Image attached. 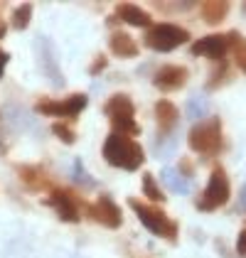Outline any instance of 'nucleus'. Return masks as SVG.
<instances>
[{
    "label": "nucleus",
    "mask_w": 246,
    "mask_h": 258,
    "mask_svg": "<svg viewBox=\"0 0 246 258\" xmlns=\"http://www.w3.org/2000/svg\"><path fill=\"white\" fill-rule=\"evenodd\" d=\"M101 155L111 167H121L128 172H136L145 162V153L141 143L131 136H123V133H111L103 140Z\"/></svg>",
    "instance_id": "nucleus-1"
},
{
    "label": "nucleus",
    "mask_w": 246,
    "mask_h": 258,
    "mask_svg": "<svg viewBox=\"0 0 246 258\" xmlns=\"http://www.w3.org/2000/svg\"><path fill=\"white\" fill-rule=\"evenodd\" d=\"M128 207L136 212V217L141 219V224H143L150 234L165 238V241H170V243L177 241V234H180L177 221H172L158 204H145L143 199L128 197Z\"/></svg>",
    "instance_id": "nucleus-2"
},
{
    "label": "nucleus",
    "mask_w": 246,
    "mask_h": 258,
    "mask_svg": "<svg viewBox=\"0 0 246 258\" xmlns=\"http://www.w3.org/2000/svg\"><path fill=\"white\" fill-rule=\"evenodd\" d=\"M187 145L190 150L200 153V155H214L224 148V136H222V118L219 116H209L200 120L190 128L187 133Z\"/></svg>",
    "instance_id": "nucleus-3"
},
{
    "label": "nucleus",
    "mask_w": 246,
    "mask_h": 258,
    "mask_svg": "<svg viewBox=\"0 0 246 258\" xmlns=\"http://www.w3.org/2000/svg\"><path fill=\"white\" fill-rule=\"evenodd\" d=\"M103 113L108 116L113 133L123 136H141V125L136 123V106L128 94H113L111 99L103 103Z\"/></svg>",
    "instance_id": "nucleus-4"
},
{
    "label": "nucleus",
    "mask_w": 246,
    "mask_h": 258,
    "mask_svg": "<svg viewBox=\"0 0 246 258\" xmlns=\"http://www.w3.org/2000/svg\"><path fill=\"white\" fill-rule=\"evenodd\" d=\"M231 197V184L226 177V170L222 165H217L209 175V182L202 189V195L197 197V209L200 212H217L219 207H224Z\"/></svg>",
    "instance_id": "nucleus-5"
},
{
    "label": "nucleus",
    "mask_w": 246,
    "mask_h": 258,
    "mask_svg": "<svg viewBox=\"0 0 246 258\" xmlns=\"http://www.w3.org/2000/svg\"><path fill=\"white\" fill-rule=\"evenodd\" d=\"M187 42H190V32L172 22H158L145 32V44L155 52H172L175 47L187 44Z\"/></svg>",
    "instance_id": "nucleus-6"
},
{
    "label": "nucleus",
    "mask_w": 246,
    "mask_h": 258,
    "mask_svg": "<svg viewBox=\"0 0 246 258\" xmlns=\"http://www.w3.org/2000/svg\"><path fill=\"white\" fill-rule=\"evenodd\" d=\"M86 94H72L69 99L54 101V99H40L35 103V111L42 116H57V118H79L84 108H86Z\"/></svg>",
    "instance_id": "nucleus-7"
},
{
    "label": "nucleus",
    "mask_w": 246,
    "mask_h": 258,
    "mask_svg": "<svg viewBox=\"0 0 246 258\" xmlns=\"http://www.w3.org/2000/svg\"><path fill=\"white\" fill-rule=\"evenodd\" d=\"M47 204L57 212V217L61 221H67V224H79L82 221V214H79V209H86L89 204L82 202V199H77L69 189H52V195L47 197Z\"/></svg>",
    "instance_id": "nucleus-8"
},
{
    "label": "nucleus",
    "mask_w": 246,
    "mask_h": 258,
    "mask_svg": "<svg viewBox=\"0 0 246 258\" xmlns=\"http://www.w3.org/2000/svg\"><path fill=\"white\" fill-rule=\"evenodd\" d=\"M86 212L91 214L94 221H99L101 226L106 229H118L123 224V217H121V207L113 202L111 195H99L94 204L86 207Z\"/></svg>",
    "instance_id": "nucleus-9"
},
{
    "label": "nucleus",
    "mask_w": 246,
    "mask_h": 258,
    "mask_svg": "<svg viewBox=\"0 0 246 258\" xmlns=\"http://www.w3.org/2000/svg\"><path fill=\"white\" fill-rule=\"evenodd\" d=\"M190 52L195 57H209L214 61H224V54L231 52L229 35H207V37H200L197 42L190 44Z\"/></svg>",
    "instance_id": "nucleus-10"
},
{
    "label": "nucleus",
    "mask_w": 246,
    "mask_h": 258,
    "mask_svg": "<svg viewBox=\"0 0 246 258\" xmlns=\"http://www.w3.org/2000/svg\"><path fill=\"white\" fill-rule=\"evenodd\" d=\"M187 79H190L187 67H182V64H165V67H160L155 72L153 84L160 91H177V89H182L184 84H187Z\"/></svg>",
    "instance_id": "nucleus-11"
},
{
    "label": "nucleus",
    "mask_w": 246,
    "mask_h": 258,
    "mask_svg": "<svg viewBox=\"0 0 246 258\" xmlns=\"http://www.w3.org/2000/svg\"><path fill=\"white\" fill-rule=\"evenodd\" d=\"M40 67H42V72L49 77V81H52L54 86H64L61 69L57 67V52H54V44L47 40V37H40Z\"/></svg>",
    "instance_id": "nucleus-12"
},
{
    "label": "nucleus",
    "mask_w": 246,
    "mask_h": 258,
    "mask_svg": "<svg viewBox=\"0 0 246 258\" xmlns=\"http://www.w3.org/2000/svg\"><path fill=\"white\" fill-rule=\"evenodd\" d=\"M18 177H20V182L30 192H44V189L52 187L49 175L42 167H37V165H20L18 167Z\"/></svg>",
    "instance_id": "nucleus-13"
},
{
    "label": "nucleus",
    "mask_w": 246,
    "mask_h": 258,
    "mask_svg": "<svg viewBox=\"0 0 246 258\" xmlns=\"http://www.w3.org/2000/svg\"><path fill=\"white\" fill-rule=\"evenodd\" d=\"M116 18L126 25H133V27H153V18L145 13L143 8H138V5H133V3H121V5H116Z\"/></svg>",
    "instance_id": "nucleus-14"
},
{
    "label": "nucleus",
    "mask_w": 246,
    "mask_h": 258,
    "mask_svg": "<svg viewBox=\"0 0 246 258\" xmlns=\"http://www.w3.org/2000/svg\"><path fill=\"white\" fill-rule=\"evenodd\" d=\"M155 120H158V128L160 133H172L177 120H180V113H177V106L172 101L160 99L155 103Z\"/></svg>",
    "instance_id": "nucleus-15"
},
{
    "label": "nucleus",
    "mask_w": 246,
    "mask_h": 258,
    "mask_svg": "<svg viewBox=\"0 0 246 258\" xmlns=\"http://www.w3.org/2000/svg\"><path fill=\"white\" fill-rule=\"evenodd\" d=\"M108 49L121 57V59H131V57H138V42L133 40L128 32H113L108 37Z\"/></svg>",
    "instance_id": "nucleus-16"
},
{
    "label": "nucleus",
    "mask_w": 246,
    "mask_h": 258,
    "mask_svg": "<svg viewBox=\"0 0 246 258\" xmlns=\"http://www.w3.org/2000/svg\"><path fill=\"white\" fill-rule=\"evenodd\" d=\"M229 10H231V5L226 3V0H205L202 5H200V15H202V20L207 25H219V22L226 20V15H229Z\"/></svg>",
    "instance_id": "nucleus-17"
},
{
    "label": "nucleus",
    "mask_w": 246,
    "mask_h": 258,
    "mask_svg": "<svg viewBox=\"0 0 246 258\" xmlns=\"http://www.w3.org/2000/svg\"><path fill=\"white\" fill-rule=\"evenodd\" d=\"M184 113H187V118H195L197 123L205 120V116H209V99H207L205 94L190 96L187 103H184Z\"/></svg>",
    "instance_id": "nucleus-18"
},
{
    "label": "nucleus",
    "mask_w": 246,
    "mask_h": 258,
    "mask_svg": "<svg viewBox=\"0 0 246 258\" xmlns=\"http://www.w3.org/2000/svg\"><path fill=\"white\" fill-rule=\"evenodd\" d=\"M226 35H229V44H231V59L236 64V69H241L246 74V40L241 37V32H236V30H231Z\"/></svg>",
    "instance_id": "nucleus-19"
},
{
    "label": "nucleus",
    "mask_w": 246,
    "mask_h": 258,
    "mask_svg": "<svg viewBox=\"0 0 246 258\" xmlns=\"http://www.w3.org/2000/svg\"><path fill=\"white\" fill-rule=\"evenodd\" d=\"M160 179L165 182V187L170 192H175V195H190V179H184L180 172L165 167L163 172H160Z\"/></svg>",
    "instance_id": "nucleus-20"
},
{
    "label": "nucleus",
    "mask_w": 246,
    "mask_h": 258,
    "mask_svg": "<svg viewBox=\"0 0 246 258\" xmlns=\"http://www.w3.org/2000/svg\"><path fill=\"white\" fill-rule=\"evenodd\" d=\"M153 148H155V158L167 160L170 155H175V150H177V136L160 133V136L155 138V143H153Z\"/></svg>",
    "instance_id": "nucleus-21"
},
{
    "label": "nucleus",
    "mask_w": 246,
    "mask_h": 258,
    "mask_svg": "<svg viewBox=\"0 0 246 258\" xmlns=\"http://www.w3.org/2000/svg\"><path fill=\"white\" fill-rule=\"evenodd\" d=\"M32 13H35V5L32 3H22L13 10V27L20 32V30H27L30 27V20H32Z\"/></svg>",
    "instance_id": "nucleus-22"
},
{
    "label": "nucleus",
    "mask_w": 246,
    "mask_h": 258,
    "mask_svg": "<svg viewBox=\"0 0 246 258\" xmlns=\"http://www.w3.org/2000/svg\"><path fill=\"white\" fill-rule=\"evenodd\" d=\"M72 179H74V184H79V189H94V187H96V179L89 177V172H86V167H84V162L79 158L74 160Z\"/></svg>",
    "instance_id": "nucleus-23"
},
{
    "label": "nucleus",
    "mask_w": 246,
    "mask_h": 258,
    "mask_svg": "<svg viewBox=\"0 0 246 258\" xmlns=\"http://www.w3.org/2000/svg\"><path fill=\"white\" fill-rule=\"evenodd\" d=\"M229 79H231V69H229V64H226V61H219V64H217V69L212 72L209 81H207V89H209V91L222 89L224 84H229Z\"/></svg>",
    "instance_id": "nucleus-24"
},
{
    "label": "nucleus",
    "mask_w": 246,
    "mask_h": 258,
    "mask_svg": "<svg viewBox=\"0 0 246 258\" xmlns=\"http://www.w3.org/2000/svg\"><path fill=\"white\" fill-rule=\"evenodd\" d=\"M143 195L153 204H160V202H165V195L163 189L158 187V182H155V175H150V172H145L143 175Z\"/></svg>",
    "instance_id": "nucleus-25"
},
{
    "label": "nucleus",
    "mask_w": 246,
    "mask_h": 258,
    "mask_svg": "<svg viewBox=\"0 0 246 258\" xmlns=\"http://www.w3.org/2000/svg\"><path fill=\"white\" fill-rule=\"evenodd\" d=\"M52 133H54V136H57L64 145H74V143H77L74 131H72L69 125H64V123H54V125H52Z\"/></svg>",
    "instance_id": "nucleus-26"
},
{
    "label": "nucleus",
    "mask_w": 246,
    "mask_h": 258,
    "mask_svg": "<svg viewBox=\"0 0 246 258\" xmlns=\"http://www.w3.org/2000/svg\"><path fill=\"white\" fill-rule=\"evenodd\" d=\"M177 172H180L184 179L195 177V165H192V158H180L177 160Z\"/></svg>",
    "instance_id": "nucleus-27"
},
{
    "label": "nucleus",
    "mask_w": 246,
    "mask_h": 258,
    "mask_svg": "<svg viewBox=\"0 0 246 258\" xmlns=\"http://www.w3.org/2000/svg\"><path fill=\"white\" fill-rule=\"evenodd\" d=\"M155 8L158 10H190L195 5L192 3H155Z\"/></svg>",
    "instance_id": "nucleus-28"
},
{
    "label": "nucleus",
    "mask_w": 246,
    "mask_h": 258,
    "mask_svg": "<svg viewBox=\"0 0 246 258\" xmlns=\"http://www.w3.org/2000/svg\"><path fill=\"white\" fill-rule=\"evenodd\" d=\"M106 67H108V59H106L103 54H99L96 59L91 61V67H89V74H91V77H96V74H99V72H103Z\"/></svg>",
    "instance_id": "nucleus-29"
},
{
    "label": "nucleus",
    "mask_w": 246,
    "mask_h": 258,
    "mask_svg": "<svg viewBox=\"0 0 246 258\" xmlns=\"http://www.w3.org/2000/svg\"><path fill=\"white\" fill-rule=\"evenodd\" d=\"M234 214H246V184L239 189V197H236V207H234Z\"/></svg>",
    "instance_id": "nucleus-30"
},
{
    "label": "nucleus",
    "mask_w": 246,
    "mask_h": 258,
    "mask_svg": "<svg viewBox=\"0 0 246 258\" xmlns=\"http://www.w3.org/2000/svg\"><path fill=\"white\" fill-rule=\"evenodd\" d=\"M236 253L246 258V229L239 234V238H236Z\"/></svg>",
    "instance_id": "nucleus-31"
},
{
    "label": "nucleus",
    "mask_w": 246,
    "mask_h": 258,
    "mask_svg": "<svg viewBox=\"0 0 246 258\" xmlns=\"http://www.w3.org/2000/svg\"><path fill=\"white\" fill-rule=\"evenodd\" d=\"M8 59H10V57H8V52H3V49H0V79H3V72H5V64H8Z\"/></svg>",
    "instance_id": "nucleus-32"
},
{
    "label": "nucleus",
    "mask_w": 246,
    "mask_h": 258,
    "mask_svg": "<svg viewBox=\"0 0 246 258\" xmlns=\"http://www.w3.org/2000/svg\"><path fill=\"white\" fill-rule=\"evenodd\" d=\"M5 32H8V25H5V22L0 20V40H3V37H5Z\"/></svg>",
    "instance_id": "nucleus-33"
}]
</instances>
